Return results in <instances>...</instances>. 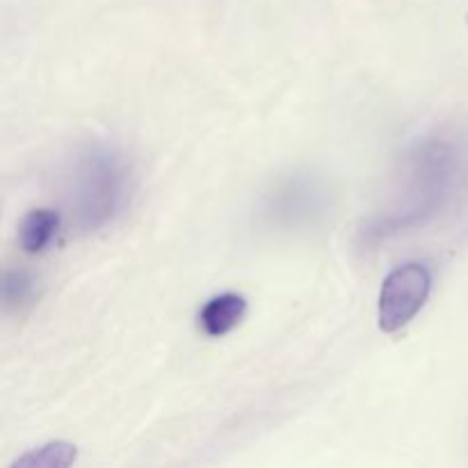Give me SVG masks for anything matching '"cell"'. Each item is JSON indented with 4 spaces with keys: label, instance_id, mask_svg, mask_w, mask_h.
Instances as JSON below:
<instances>
[{
    "label": "cell",
    "instance_id": "5b68a950",
    "mask_svg": "<svg viewBox=\"0 0 468 468\" xmlns=\"http://www.w3.org/2000/svg\"><path fill=\"white\" fill-rule=\"evenodd\" d=\"M78 448L69 441H50L23 452L9 468H71L76 464Z\"/></svg>",
    "mask_w": 468,
    "mask_h": 468
},
{
    "label": "cell",
    "instance_id": "7a4b0ae2",
    "mask_svg": "<svg viewBox=\"0 0 468 468\" xmlns=\"http://www.w3.org/2000/svg\"><path fill=\"white\" fill-rule=\"evenodd\" d=\"M122 192V172L110 155H91L80 172V215L87 227L96 229L112 218Z\"/></svg>",
    "mask_w": 468,
    "mask_h": 468
},
{
    "label": "cell",
    "instance_id": "3957f363",
    "mask_svg": "<svg viewBox=\"0 0 468 468\" xmlns=\"http://www.w3.org/2000/svg\"><path fill=\"white\" fill-rule=\"evenodd\" d=\"M247 311V300L238 292H224L206 302L199 311V327L208 336H224L242 320Z\"/></svg>",
    "mask_w": 468,
    "mask_h": 468
},
{
    "label": "cell",
    "instance_id": "277c9868",
    "mask_svg": "<svg viewBox=\"0 0 468 468\" xmlns=\"http://www.w3.org/2000/svg\"><path fill=\"white\" fill-rule=\"evenodd\" d=\"M58 227L59 218L53 210L37 208L32 213H27L23 218L21 229H18V242H21L23 251H27V254H39V251H44L55 238V233H58Z\"/></svg>",
    "mask_w": 468,
    "mask_h": 468
},
{
    "label": "cell",
    "instance_id": "8992f818",
    "mask_svg": "<svg viewBox=\"0 0 468 468\" xmlns=\"http://www.w3.org/2000/svg\"><path fill=\"white\" fill-rule=\"evenodd\" d=\"M30 288H32L30 277H27L26 272H21V270H16V272H7L5 274V291H3L5 304L7 306L23 304V300L30 295Z\"/></svg>",
    "mask_w": 468,
    "mask_h": 468
},
{
    "label": "cell",
    "instance_id": "6da1fadb",
    "mask_svg": "<svg viewBox=\"0 0 468 468\" xmlns=\"http://www.w3.org/2000/svg\"><path fill=\"white\" fill-rule=\"evenodd\" d=\"M432 291V274L420 263H405L384 279L378 302V324L393 334L405 329L428 302Z\"/></svg>",
    "mask_w": 468,
    "mask_h": 468
}]
</instances>
